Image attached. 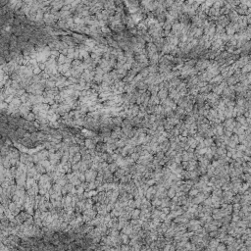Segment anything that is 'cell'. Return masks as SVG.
<instances>
[{"mask_svg":"<svg viewBox=\"0 0 251 251\" xmlns=\"http://www.w3.org/2000/svg\"><path fill=\"white\" fill-rule=\"evenodd\" d=\"M159 145H160V147H161V151L165 153V152L170 148V141H169V139H166V140H164L163 142L159 143Z\"/></svg>","mask_w":251,"mask_h":251,"instance_id":"cell-1","label":"cell"},{"mask_svg":"<svg viewBox=\"0 0 251 251\" xmlns=\"http://www.w3.org/2000/svg\"><path fill=\"white\" fill-rule=\"evenodd\" d=\"M171 204H172L171 203V198H169L168 196H166V197L161 199V205L160 206H162V207H170Z\"/></svg>","mask_w":251,"mask_h":251,"instance_id":"cell-2","label":"cell"},{"mask_svg":"<svg viewBox=\"0 0 251 251\" xmlns=\"http://www.w3.org/2000/svg\"><path fill=\"white\" fill-rule=\"evenodd\" d=\"M222 192L223 190L221 189V187H218V188H214L211 192V195H214V196H217V197H222Z\"/></svg>","mask_w":251,"mask_h":251,"instance_id":"cell-3","label":"cell"},{"mask_svg":"<svg viewBox=\"0 0 251 251\" xmlns=\"http://www.w3.org/2000/svg\"><path fill=\"white\" fill-rule=\"evenodd\" d=\"M120 179H121V182H122V183H127L129 180L132 179V174H126V175H124Z\"/></svg>","mask_w":251,"mask_h":251,"instance_id":"cell-4","label":"cell"},{"mask_svg":"<svg viewBox=\"0 0 251 251\" xmlns=\"http://www.w3.org/2000/svg\"><path fill=\"white\" fill-rule=\"evenodd\" d=\"M139 214H140V209H138V208L133 209V211H132V213H131L132 219H137V218H139Z\"/></svg>","mask_w":251,"mask_h":251,"instance_id":"cell-5","label":"cell"},{"mask_svg":"<svg viewBox=\"0 0 251 251\" xmlns=\"http://www.w3.org/2000/svg\"><path fill=\"white\" fill-rule=\"evenodd\" d=\"M203 142L205 144V147H209L214 143V139H213V137H207V138L203 139Z\"/></svg>","mask_w":251,"mask_h":251,"instance_id":"cell-6","label":"cell"},{"mask_svg":"<svg viewBox=\"0 0 251 251\" xmlns=\"http://www.w3.org/2000/svg\"><path fill=\"white\" fill-rule=\"evenodd\" d=\"M121 238H122V244H129L130 242V237L128 234H125V233H121Z\"/></svg>","mask_w":251,"mask_h":251,"instance_id":"cell-7","label":"cell"},{"mask_svg":"<svg viewBox=\"0 0 251 251\" xmlns=\"http://www.w3.org/2000/svg\"><path fill=\"white\" fill-rule=\"evenodd\" d=\"M115 145H116V147H118V148H123V147L126 145V142H125L123 139L119 138V139H116V140H115Z\"/></svg>","mask_w":251,"mask_h":251,"instance_id":"cell-8","label":"cell"},{"mask_svg":"<svg viewBox=\"0 0 251 251\" xmlns=\"http://www.w3.org/2000/svg\"><path fill=\"white\" fill-rule=\"evenodd\" d=\"M199 191L196 189V188H193V187H191L189 190H188V192H187V195L188 196H190V197H194L197 193H198Z\"/></svg>","mask_w":251,"mask_h":251,"instance_id":"cell-9","label":"cell"},{"mask_svg":"<svg viewBox=\"0 0 251 251\" xmlns=\"http://www.w3.org/2000/svg\"><path fill=\"white\" fill-rule=\"evenodd\" d=\"M153 156H154L153 159H155V160H157V161H160V160H162L163 157L165 156V153L162 152V151H159V152H157L156 154H154Z\"/></svg>","mask_w":251,"mask_h":251,"instance_id":"cell-10","label":"cell"},{"mask_svg":"<svg viewBox=\"0 0 251 251\" xmlns=\"http://www.w3.org/2000/svg\"><path fill=\"white\" fill-rule=\"evenodd\" d=\"M151 205H153L154 207H158L161 205V199L158 198V197H155L151 200Z\"/></svg>","mask_w":251,"mask_h":251,"instance_id":"cell-11","label":"cell"},{"mask_svg":"<svg viewBox=\"0 0 251 251\" xmlns=\"http://www.w3.org/2000/svg\"><path fill=\"white\" fill-rule=\"evenodd\" d=\"M167 196H168L169 198H172V197L176 196V190L174 189V188H172V187L168 188V190H167Z\"/></svg>","mask_w":251,"mask_h":251,"instance_id":"cell-12","label":"cell"},{"mask_svg":"<svg viewBox=\"0 0 251 251\" xmlns=\"http://www.w3.org/2000/svg\"><path fill=\"white\" fill-rule=\"evenodd\" d=\"M195 122V119L192 117V116H190V115H187L186 117H185V120H184V124H192V123H194Z\"/></svg>","mask_w":251,"mask_h":251,"instance_id":"cell-13","label":"cell"},{"mask_svg":"<svg viewBox=\"0 0 251 251\" xmlns=\"http://www.w3.org/2000/svg\"><path fill=\"white\" fill-rule=\"evenodd\" d=\"M235 118H236V122H238V123L241 124V125H243V124L246 123V118L244 117V115H243V116H242V115H239V116H236Z\"/></svg>","mask_w":251,"mask_h":251,"instance_id":"cell-14","label":"cell"},{"mask_svg":"<svg viewBox=\"0 0 251 251\" xmlns=\"http://www.w3.org/2000/svg\"><path fill=\"white\" fill-rule=\"evenodd\" d=\"M216 250H218V251H225V250H227V246H226V244L224 242H219V244L216 247Z\"/></svg>","mask_w":251,"mask_h":251,"instance_id":"cell-15","label":"cell"},{"mask_svg":"<svg viewBox=\"0 0 251 251\" xmlns=\"http://www.w3.org/2000/svg\"><path fill=\"white\" fill-rule=\"evenodd\" d=\"M118 168H119V165H118L117 163H112L111 165H109V166H108V169H109V170H110V172H112V173H114Z\"/></svg>","mask_w":251,"mask_h":251,"instance_id":"cell-16","label":"cell"},{"mask_svg":"<svg viewBox=\"0 0 251 251\" xmlns=\"http://www.w3.org/2000/svg\"><path fill=\"white\" fill-rule=\"evenodd\" d=\"M181 160L182 161H188L189 160V155H188V153L185 150H183L182 153H181Z\"/></svg>","mask_w":251,"mask_h":251,"instance_id":"cell-17","label":"cell"},{"mask_svg":"<svg viewBox=\"0 0 251 251\" xmlns=\"http://www.w3.org/2000/svg\"><path fill=\"white\" fill-rule=\"evenodd\" d=\"M230 139L232 140L235 144H238V143H239V141H238V136L235 135V134H232V135L230 136Z\"/></svg>","mask_w":251,"mask_h":251,"instance_id":"cell-18","label":"cell"},{"mask_svg":"<svg viewBox=\"0 0 251 251\" xmlns=\"http://www.w3.org/2000/svg\"><path fill=\"white\" fill-rule=\"evenodd\" d=\"M130 157H131V158L134 160V162H136L140 156H139V154H138V153H136V152H134V153H132V154L130 155Z\"/></svg>","mask_w":251,"mask_h":251,"instance_id":"cell-19","label":"cell"},{"mask_svg":"<svg viewBox=\"0 0 251 251\" xmlns=\"http://www.w3.org/2000/svg\"><path fill=\"white\" fill-rule=\"evenodd\" d=\"M145 183H146L148 186H151V185H154V184L156 183V180H155L154 178H147L146 181H145Z\"/></svg>","mask_w":251,"mask_h":251,"instance_id":"cell-20","label":"cell"},{"mask_svg":"<svg viewBox=\"0 0 251 251\" xmlns=\"http://www.w3.org/2000/svg\"><path fill=\"white\" fill-rule=\"evenodd\" d=\"M122 122H123V121H122L121 117H117V118H115V119L113 120V123H114V124H116L117 126H120V125L122 124ZM120 127H121V126H120Z\"/></svg>","mask_w":251,"mask_h":251,"instance_id":"cell-21","label":"cell"},{"mask_svg":"<svg viewBox=\"0 0 251 251\" xmlns=\"http://www.w3.org/2000/svg\"><path fill=\"white\" fill-rule=\"evenodd\" d=\"M121 249H122V250H130V249H131V246H130L129 244H124V243H123V245L121 246Z\"/></svg>","mask_w":251,"mask_h":251,"instance_id":"cell-22","label":"cell"},{"mask_svg":"<svg viewBox=\"0 0 251 251\" xmlns=\"http://www.w3.org/2000/svg\"><path fill=\"white\" fill-rule=\"evenodd\" d=\"M179 135H180V136H184V137H187V136H188V132H187V131H186V130H184V131H183V132H181V133H180V134H179Z\"/></svg>","mask_w":251,"mask_h":251,"instance_id":"cell-23","label":"cell"},{"mask_svg":"<svg viewBox=\"0 0 251 251\" xmlns=\"http://www.w3.org/2000/svg\"><path fill=\"white\" fill-rule=\"evenodd\" d=\"M166 94H167L166 91H161L160 94H159V96H160L161 98H165V97H166Z\"/></svg>","mask_w":251,"mask_h":251,"instance_id":"cell-24","label":"cell"}]
</instances>
